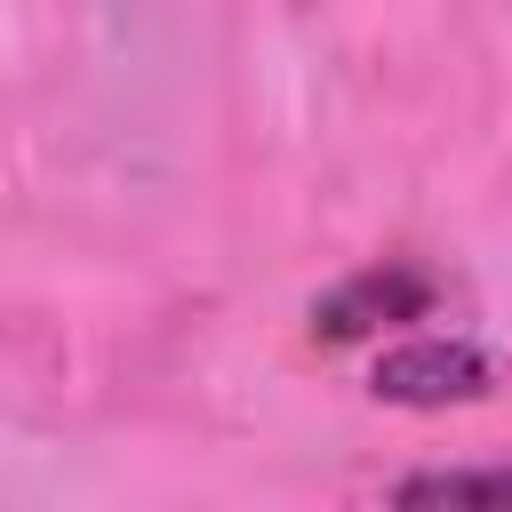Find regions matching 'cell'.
I'll use <instances>...</instances> for the list:
<instances>
[{
    "label": "cell",
    "mask_w": 512,
    "mask_h": 512,
    "mask_svg": "<svg viewBox=\"0 0 512 512\" xmlns=\"http://www.w3.org/2000/svg\"><path fill=\"white\" fill-rule=\"evenodd\" d=\"M480 384H488V360L464 336H416L376 360V392L400 408H448V400H472Z\"/></svg>",
    "instance_id": "cell-1"
},
{
    "label": "cell",
    "mask_w": 512,
    "mask_h": 512,
    "mask_svg": "<svg viewBox=\"0 0 512 512\" xmlns=\"http://www.w3.org/2000/svg\"><path fill=\"white\" fill-rule=\"evenodd\" d=\"M424 304H432V280L424 272H360V280H344L336 296H320L312 304V336H328V344H352V336H376V328H392V320H424Z\"/></svg>",
    "instance_id": "cell-2"
},
{
    "label": "cell",
    "mask_w": 512,
    "mask_h": 512,
    "mask_svg": "<svg viewBox=\"0 0 512 512\" xmlns=\"http://www.w3.org/2000/svg\"><path fill=\"white\" fill-rule=\"evenodd\" d=\"M392 512H512V464H432L392 488Z\"/></svg>",
    "instance_id": "cell-3"
}]
</instances>
